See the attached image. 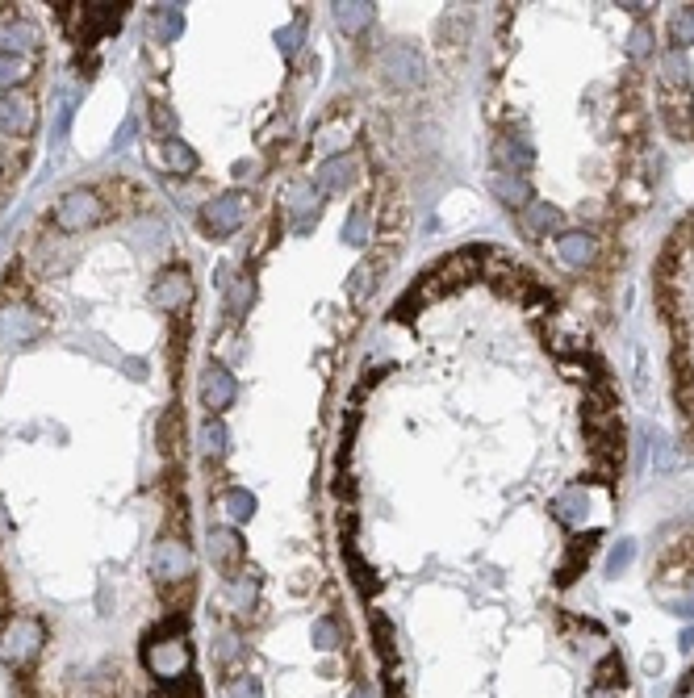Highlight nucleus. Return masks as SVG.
Returning a JSON list of instances; mask_svg holds the SVG:
<instances>
[{"mask_svg":"<svg viewBox=\"0 0 694 698\" xmlns=\"http://www.w3.org/2000/svg\"><path fill=\"white\" fill-rule=\"evenodd\" d=\"M143 665L159 686H180L193 678V648L184 640V619H168L143 644Z\"/></svg>","mask_w":694,"mask_h":698,"instance_id":"1","label":"nucleus"},{"mask_svg":"<svg viewBox=\"0 0 694 698\" xmlns=\"http://www.w3.org/2000/svg\"><path fill=\"white\" fill-rule=\"evenodd\" d=\"M46 644V627L34 615H13L0 627V661L13 669H26Z\"/></svg>","mask_w":694,"mask_h":698,"instance_id":"2","label":"nucleus"},{"mask_svg":"<svg viewBox=\"0 0 694 698\" xmlns=\"http://www.w3.org/2000/svg\"><path fill=\"white\" fill-rule=\"evenodd\" d=\"M101 218H105V201L92 189H72L55 205V226L67 230V235H80V230L97 226Z\"/></svg>","mask_w":694,"mask_h":698,"instance_id":"3","label":"nucleus"},{"mask_svg":"<svg viewBox=\"0 0 694 698\" xmlns=\"http://www.w3.org/2000/svg\"><path fill=\"white\" fill-rule=\"evenodd\" d=\"M247 222V197L243 193H222L201 209V226L210 239H230Z\"/></svg>","mask_w":694,"mask_h":698,"instance_id":"4","label":"nucleus"},{"mask_svg":"<svg viewBox=\"0 0 694 698\" xmlns=\"http://www.w3.org/2000/svg\"><path fill=\"white\" fill-rule=\"evenodd\" d=\"M151 573L155 581L164 586H176V581H189L193 577V552L184 540H159L155 552H151Z\"/></svg>","mask_w":694,"mask_h":698,"instance_id":"5","label":"nucleus"},{"mask_svg":"<svg viewBox=\"0 0 694 698\" xmlns=\"http://www.w3.org/2000/svg\"><path fill=\"white\" fill-rule=\"evenodd\" d=\"M189 301H193V276H189V268L159 272V281L151 285V306L176 314V310H189Z\"/></svg>","mask_w":694,"mask_h":698,"instance_id":"6","label":"nucleus"},{"mask_svg":"<svg viewBox=\"0 0 694 698\" xmlns=\"http://www.w3.org/2000/svg\"><path fill=\"white\" fill-rule=\"evenodd\" d=\"M381 72L393 88H414V84H423V59L414 55V46L393 42L381 51Z\"/></svg>","mask_w":694,"mask_h":698,"instance_id":"7","label":"nucleus"},{"mask_svg":"<svg viewBox=\"0 0 694 698\" xmlns=\"http://www.w3.org/2000/svg\"><path fill=\"white\" fill-rule=\"evenodd\" d=\"M235 393H239V381L230 377V368L226 364H205L201 368V406L210 410V414H218V410H226L230 402H235Z\"/></svg>","mask_w":694,"mask_h":698,"instance_id":"8","label":"nucleus"},{"mask_svg":"<svg viewBox=\"0 0 694 698\" xmlns=\"http://www.w3.org/2000/svg\"><path fill=\"white\" fill-rule=\"evenodd\" d=\"M38 126V109L26 92H5L0 97V134H13V138H26L30 130Z\"/></svg>","mask_w":694,"mask_h":698,"instance_id":"9","label":"nucleus"},{"mask_svg":"<svg viewBox=\"0 0 694 698\" xmlns=\"http://www.w3.org/2000/svg\"><path fill=\"white\" fill-rule=\"evenodd\" d=\"M481 264H485V251L481 247H465V251L448 255L444 264H435L431 276L444 289H452V285H465V281H473V276H481Z\"/></svg>","mask_w":694,"mask_h":698,"instance_id":"10","label":"nucleus"},{"mask_svg":"<svg viewBox=\"0 0 694 698\" xmlns=\"http://www.w3.org/2000/svg\"><path fill=\"white\" fill-rule=\"evenodd\" d=\"M205 544H210V561L218 569H235L243 561V540L235 527H210V535H205Z\"/></svg>","mask_w":694,"mask_h":698,"instance_id":"11","label":"nucleus"},{"mask_svg":"<svg viewBox=\"0 0 694 698\" xmlns=\"http://www.w3.org/2000/svg\"><path fill=\"white\" fill-rule=\"evenodd\" d=\"M594 251H598V243H594L590 230H565V235L557 239V255H561V264H569V268L590 264Z\"/></svg>","mask_w":694,"mask_h":698,"instance_id":"12","label":"nucleus"},{"mask_svg":"<svg viewBox=\"0 0 694 698\" xmlns=\"http://www.w3.org/2000/svg\"><path fill=\"white\" fill-rule=\"evenodd\" d=\"M226 602H230V611H235V615L256 611V602H260V577L256 573H235V577L226 581Z\"/></svg>","mask_w":694,"mask_h":698,"instance_id":"13","label":"nucleus"},{"mask_svg":"<svg viewBox=\"0 0 694 698\" xmlns=\"http://www.w3.org/2000/svg\"><path fill=\"white\" fill-rule=\"evenodd\" d=\"M352 180H356V159H347V155H331L327 164L318 168L322 193H343V189H352Z\"/></svg>","mask_w":694,"mask_h":698,"instance_id":"14","label":"nucleus"},{"mask_svg":"<svg viewBox=\"0 0 694 698\" xmlns=\"http://www.w3.org/2000/svg\"><path fill=\"white\" fill-rule=\"evenodd\" d=\"M519 226H523V235H548V230H557L561 226V214L552 205H540V201H531L527 209H519Z\"/></svg>","mask_w":694,"mask_h":698,"instance_id":"15","label":"nucleus"},{"mask_svg":"<svg viewBox=\"0 0 694 698\" xmlns=\"http://www.w3.org/2000/svg\"><path fill=\"white\" fill-rule=\"evenodd\" d=\"M490 189L498 193V201H502V205H511V209H523V205L531 201L527 180H523V176H515V172H494Z\"/></svg>","mask_w":694,"mask_h":698,"instance_id":"16","label":"nucleus"},{"mask_svg":"<svg viewBox=\"0 0 694 698\" xmlns=\"http://www.w3.org/2000/svg\"><path fill=\"white\" fill-rule=\"evenodd\" d=\"M494 159H498V164H502V172H527L531 168V159H536V155H531V147L523 143V138H502V143L494 147Z\"/></svg>","mask_w":694,"mask_h":698,"instance_id":"17","label":"nucleus"},{"mask_svg":"<svg viewBox=\"0 0 694 698\" xmlns=\"http://www.w3.org/2000/svg\"><path fill=\"white\" fill-rule=\"evenodd\" d=\"M218 510H222L230 523H247L251 515H256V494H247V490H222L218 494Z\"/></svg>","mask_w":694,"mask_h":698,"instance_id":"18","label":"nucleus"},{"mask_svg":"<svg viewBox=\"0 0 694 698\" xmlns=\"http://www.w3.org/2000/svg\"><path fill=\"white\" fill-rule=\"evenodd\" d=\"M180 435H184V414H180V406H172L164 418H159V431H155L159 452H164V456H176V452H180Z\"/></svg>","mask_w":694,"mask_h":698,"instance_id":"19","label":"nucleus"},{"mask_svg":"<svg viewBox=\"0 0 694 698\" xmlns=\"http://www.w3.org/2000/svg\"><path fill=\"white\" fill-rule=\"evenodd\" d=\"M38 46V34L30 30V26H5L0 30V55H9V59H17V55H26V51H34Z\"/></svg>","mask_w":694,"mask_h":698,"instance_id":"20","label":"nucleus"},{"mask_svg":"<svg viewBox=\"0 0 694 698\" xmlns=\"http://www.w3.org/2000/svg\"><path fill=\"white\" fill-rule=\"evenodd\" d=\"M335 21H339V30H347V34H360L364 26H373V5H368V0H352V5H335Z\"/></svg>","mask_w":694,"mask_h":698,"instance_id":"21","label":"nucleus"},{"mask_svg":"<svg viewBox=\"0 0 694 698\" xmlns=\"http://www.w3.org/2000/svg\"><path fill=\"white\" fill-rule=\"evenodd\" d=\"M552 510H557V519H561V523L577 527V523L586 519V494H582V490H577V485H573V490H565V494H561L557 502H552Z\"/></svg>","mask_w":694,"mask_h":698,"instance_id":"22","label":"nucleus"},{"mask_svg":"<svg viewBox=\"0 0 694 698\" xmlns=\"http://www.w3.org/2000/svg\"><path fill=\"white\" fill-rule=\"evenodd\" d=\"M347 569H352V581H356V590H360L364 598L377 590V573H373V565H368L364 556H360V548H347Z\"/></svg>","mask_w":694,"mask_h":698,"instance_id":"23","label":"nucleus"},{"mask_svg":"<svg viewBox=\"0 0 694 698\" xmlns=\"http://www.w3.org/2000/svg\"><path fill=\"white\" fill-rule=\"evenodd\" d=\"M164 164H168L172 172H180V176H189V172L197 168V155H193V147H189V143H180V138H172V143H164Z\"/></svg>","mask_w":694,"mask_h":698,"instance_id":"24","label":"nucleus"},{"mask_svg":"<svg viewBox=\"0 0 694 698\" xmlns=\"http://www.w3.org/2000/svg\"><path fill=\"white\" fill-rule=\"evenodd\" d=\"M155 30H159V42H176L180 30H184V13L176 5H159L155 9Z\"/></svg>","mask_w":694,"mask_h":698,"instance_id":"25","label":"nucleus"},{"mask_svg":"<svg viewBox=\"0 0 694 698\" xmlns=\"http://www.w3.org/2000/svg\"><path fill=\"white\" fill-rule=\"evenodd\" d=\"M314 648H322V653H335V648L343 644V636H339V623L331 619V615H322V619H314Z\"/></svg>","mask_w":694,"mask_h":698,"instance_id":"26","label":"nucleus"},{"mask_svg":"<svg viewBox=\"0 0 694 698\" xmlns=\"http://www.w3.org/2000/svg\"><path fill=\"white\" fill-rule=\"evenodd\" d=\"M201 444H205V452H210V456H222L226 452V427L218 423V418H210V423L201 427Z\"/></svg>","mask_w":694,"mask_h":698,"instance_id":"27","label":"nucleus"},{"mask_svg":"<svg viewBox=\"0 0 694 698\" xmlns=\"http://www.w3.org/2000/svg\"><path fill=\"white\" fill-rule=\"evenodd\" d=\"M26 80V72H21V63L17 59H9V55H0V97L5 92H17V84Z\"/></svg>","mask_w":694,"mask_h":698,"instance_id":"28","label":"nucleus"},{"mask_svg":"<svg viewBox=\"0 0 694 698\" xmlns=\"http://www.w3.org/2000/svg\"><path fill=\"white\" fill-rule=\"evenodd\" d=\"M289 209H293V214H314V209H318L314 184H297V189L289 193Z\"/></svg>","mask_w":694,"mask_h":698,"instance_id":"29","label":"nucleus"},{"mask_svg":"<svg viewBox=\"0 0 694 698\" xmlns=\"http://www.w3.org/2000/svg\"><path fill=\"white\" fill-rule=\"evenodd\" d=\"M343 239L356 243V247L368 239V209H352V218L343 222Z\"/></svg>","mask_w":694,"mask_h":698,"instance_id":"30","label":"nucleus"},{"mask_svg":"<svg viewBox=\"0 0 694 698\" xmlns=\"http://www.w3.org/2000/svg\"><path fill=\"white\" fill-rule=\"evenodd\" d=\"M669 30H674V42H678V46H690V42H694V9L674 13V26H669Z\"/></svg>","mask_w":694,"mask_h":698,"instance_id":"31","label":"nucleus"},{"mask_svg":"<svg viewBox=\"0 0 694 698\" xmlns=\"http://www.w3.org/2000/svg\"><path fill=\"white\" fill-rule=\"evenodd\" d=\"M239 657H243L239 636H235V632H222V636H218V661H222V665H235Z\"/></svg>","mask_w":694,"mask_h":698,"instance_id":"32","label":"nucleus"},{"mask_svg":"<svg viewBox=\"0 0 694 698\" xmlns=\"http://www.w3.org/2000/svg\"><path fill=\"white\" fill-rule=\"evenodd\" d=\"M226 698H260V682L247 678V673H243V678H230L226 682Z\"/></svg>","mask_w":694,"mask_h":698,"instance_id":"33","label":"nucleus"},{"mask_svg":"<svg viewBox=\"0 0 694 698\" xmlns=\"http://www.w3.org/2000/svg\"><path fill=\"white\" fill-rule=\"evenodd\" d=\"M628 51H632L636 59H644V55H653V30L644 26V21H640V26L632 30V42H628Z\"/></svg>","mask_w":694,"mask_h":698,"instance_id":"34","label":"nucleus"},{"mask_svg":"<svg viewBox=\"0 0 694 698\" xmlns=\"http://www.w3.org/2000/svg\"><path fill=\"white\" fill-rule=\"evenodd\" d=\"M151 126H155V134H164L168 143H172V130H176V118H172V109H168V105H151Z\"/></svg>","mask_w":694,"mask_h":698,"instance_id":"35","label":"nucleus"},{"mask_svg":"<svg viewBox=\"0 0 694 698\" xmlns=\"http://www.w3.org/2000/svg\"><path fill=\"white\" fill-rule=\"evenodd\" d=\"M247 301H251V281H247V276H239L235 289H230L226 310H230V314H243V310H247Z\"/></svg>","mask_w":694,"mask_h":698,"instance_id":"36","label":"nucleus"},{"mask_svg":"<svg viewBox=\"0 0 694 698\" xmlns=\"http://www.w3.org/2000/svg\"><path fill=\"white\" fill-rule=\"evenodd\" d=\"M276 42H281L285 55H297V46H302V17H297L293 26H285L281 34H276Z\"/></svg>","mask_w":694,"mask_h":698,"instance_id":"37","label":"nucleus"},{"mask_svg":"<svg viewBox=\"0 0 694 698\" xmlns=\"http://www.w3.org/2000/svg\"><path fill=\"white\" fill-rule=\"evenodd\" d=\"M373 268L368 264H360L356 272H352V281H347V293H352V301H364V293H368V285H373V276H368Z\"/></svg>","mask_w":694,"mask_h":698,"instance_id":"38","label":"nucleus"},{"mask_svg":"<svg viewBox=\"0 0 694 698\" xmlns=\"http://www.w3.org/2000/svg\"><path fill=\"white\" fill-rule=\"evenodd\" d=\"M5 335H9V339H26V335H30V327H26V314H21V310L5 314Z\"/></svg>","mask_w":694,"mask_h":698,"instance_id":"39","label":"nucleus"},{"mask_svg":"<svg viewBox=\"0 0 694 698\" xmlns=\"http://www.w3.org/2000/svg\"><path fill=\"white\" fill-rule=\"evenodd\" d=\"M632 552H636V548H632V540H623V544H619V548L611 552V561H607V569H611V573H619L623 565L632 561Z\"/></svg>","mask_w":694,"mask_h":698,"instance_id":"40","label":"nucleus"},{"mask_svg":"<svg viewBox=\"0 0 694 698\" xmlns=\"http://www.w3.org/2000/svg\"><path fill=\"white\" fill-rule=\"evenodd\" d=\"M318 147H322V151H339V147H343V134H339V130H327Z\"/></svg>","mask_w":694,"mask_h":698,"instance_id":"41","label":"nucleus"},{"mask_svg":"<svg viewBox=\"0 0 694 698\" xmlns=\"http://www.w3.org/2000/svg\"><path fill=\"white\" fill-rule=\"evenodd\" d=\"M347 698H377V690L360 682V686H352V694H347Z\"/></svg>","mask_w":694,"mask_h":698,"instance_id":"42","label":"nucleus"},{"mask_svg":"<svg viewBox=\"0 0 694 698\" xmlns=\"http://www.w3.org/2000/svg\"><path fill=\"white\" fill-rule=\"evenodd\" d=\"M690 423H694V402H690Z\"/></svg>","mask_w":694,"mask_h":698,"instance_id":"43","label":"nucleus"},{"mask_svg":"<svg viewBox=\"0 0 694 698\" xmlns=\"http://www.w3.org/2000/svg\"><path fill=\"white\" fill-rule=\"evenodd\" d=\"M155 698H164V694H155Z\"/></svg>","mask_w":694,"mask_h":698,"instance_id":"44","label":"nucleus"}]
</instances>
